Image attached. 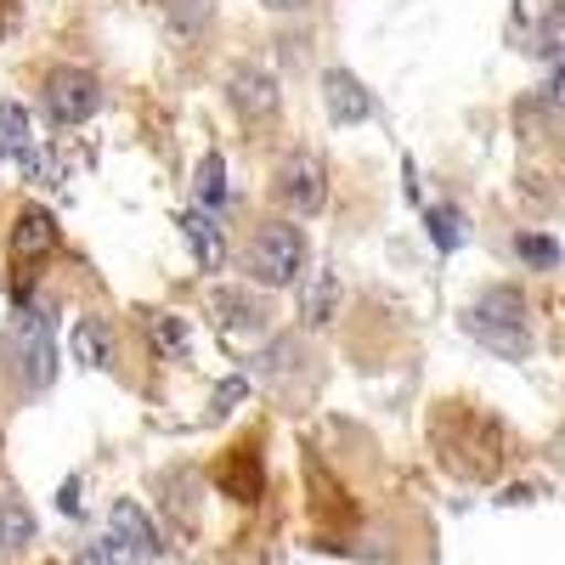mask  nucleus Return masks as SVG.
<instances>
[{"instance_id": "nucleus-1", "label": "nucleus", "mask_w": 565, "mask_h": 565, "mask_svg": "<svg viewBox=\"0 0 565 565\" xmlns=\"http://www.w3.org/2000/svg\"><path fill=\"white\" fill-rule=\"evenodd\" d=\"M463 328L476 334L487 351H498L503 362H526L532 356V317L521 289H487L476 306H469Z\"/></svg>"}, {"instance_id": "nucleus-2", "label": "nucleus", "mask_w": 565, "mask_h": 565, "mask_svg": "<svg viewBox=\"0 0 565 565\" xmlns=\"http://www.w3.org/2000/svg\"><path fill=\"white\" fill-rule=\"evenodd\" d=\"M255 282H266V289H282V282H295L306 271V232L289 226V221H266L255 226V238L244 249Z\"/></svg>"}, {"instance_id": "nucleus-3", "label": "nucleus", "mask_w": 565, "mask_h": 565, "mask_svg": "<svg viewBox=\"0 0 565 565\" xmlns=\"http://www.w3.org/2000/svg\"><path fill=\"white\" fill-rule=\"evenodd\" d=\"M0 351L18 356L23 391H45V385H52V317H45V306H23Z\"/></svg>"}, {"instance_id": "nucleus-4", "label": "nucleus", "mask_w": 565, "mask_h": 565, "mask_svg": "<svg viewBox=\"0 0 565 565\" xmlns=\"http://www.w3.org/2000/svg\"><path fill=\"white\" fill-rule=\"evenodd\" d=\"M40 108L52 125H85L90 114L103 108V85L97 74H85V68H52L40 85Z\"/></svg>"}, {"instance_id": "nucleus-5", "label": "nucleus", "mask_w": 565, "mask_h": 565, "mask_svg": "<svg viewBox=\"0 0 565 565\" xmlns=\"http://www.w3.org/2000/svg\"><path fill=\"white\" fill-rule=\"evenodd\" d=\"M277 199L289 204L295 215H317L328 199V170L317 153H289L277 164Z\"/></svg>"}, {"instance_id": "nucleus-6", "label": "nucleus", "mask_w": 565, "mask_h": 565, "mask_svg": "<svg viewBox=\"0 0 565 565\" xmlns=\"http://www.w3.org/2000/svg\"><path fill=\"white\" fill-rule=\"evenodd\" d=\"M322 108H328L334 125H362L373 114V97H367V85L351 68H328L322 74Z\"/></svg>"}, {"instance_id": "nucleus-7", "label": "nucleus", "mask_w": 565, "mask_h": 565, "mask_svg": "<svg viewBox=\"0 0 565 565\" xmlns=\"http://www.w3.org/2000/svg\"><path fill=\"white\" fill-rule=\"evenodd\" d=\"M226 103L238 108L244 119H271L282 97H277V79L266 68H238V74L226 79Z\"/></svg>"}, {"instance_id": "nucleus-8", "label": "nucleus", "mask_w": 565, "mask_h": 565, "mask_svg": "<svg viewBox=\"0 0 565 565\" xmlns=\"http://www.w3.org/2000/svg\"><path fill=\"white\" fill-rule=\"evenodd\" d=\"M175 226H181L186 249H193L199 271H221V266H226V238H221V226H215V215H210V210H181V215H175Z\"/></svg>"}, {"instance_id": "nucleus-9", "label": "nucleus", "mask_w": 565, "mask_h": 565, "mask_svg": "<svg viewBox=\"0 0 565 565\" xmlns=\"http://www.w3.org/2000/svg\"><path fill=\"white\" fill-rule=\"evenodd\" d=\"M108 537H119L136 559H148V554H159L164 543H159V532H153V521L141 514V503H130V498H119L114 503V514H108Z\"/></svg>"}, {"instance_id": "nucleus-10", "label": "nucleus", "mask_w": 565, "mask_h": 565, "mask_svg": "<svg viewBox=\"0 0 565 565\" xmlns=\"http://www.w3.org/2000/svg\"><path fill=\"white\" fill-rule=\"evenodd\" d=\"M210 311H215V322L226 328V334H260V328H266V306L249 289H215Z\"/></svg>"}, {"instance_id": "nucleus-11", "label": "nucleus", "mask_w": 565, "mask_h": 565, "mask_svg": "<svg viewBox=\"0 0 565 565\" xmlns=\"http://www.w3.org/2000/svg\"><path fill=\"white\" fill-rule=\"evenodd\" d=\"M57 249V221L52 210H23L12 221V255L18 260H34V255H52Z\"/></svg>"}, {"instance_id": "nucleus-12", "label": "nucleus", "mask_w": 565, "mask_h": 565, "mask_svg": "<svg viewBox=\"0 0 565 565\" xmlns=\"http://www.w3.org/2000/svg\"><path fill=\"white\" fill-rule=\"evenodd\" d=\"M68 351L79 367H114V328L103 317H79L68 334Z\"/></svg>"}, {"instance_id": "nucleus-13", "label": "nucleus", "mask_w": 565, "mask_h": 565, "mask_svg": "<svg viewBox=\"0 0 565 565\" xmlns=\"http://www.w3.org/2000/svg\"><path fill=\"white\" fill-rule=\"evenodd\" d=\"M300 317H306L311 328H322V322L340 317V277H334V271H311V277L300 282Z\"/></svg>"}, {"instance_id": "nucleus-14", "label": "nucleus", "mask_w": 565, "mask_h": 565, "mask_svg": "<svg viewBox=\"0 0 565 565\" xmlns=\"http://www.w3.org/2000/svg\"><path fill=\"white\" fill-rule=\"evenodd\" d=\"M141 328H148V340H153L159 356L186 362V351H193V334H186V322L175 311H141Z\"/></svg>"}, {"instance_id": "nucleus-15", "label": "nucleus", "mask_w": 565, "mask_h": 565, "mask_svg": "<svg viewBox=\"0 0 565 565\" xmlns=\"http://www.w3.org/2000/svg\"><path fill=\"white\" fill-rule=\"evenodd\" d=\"M532 52L543 57V63H565V0H554V7L537 18V34H532Z\"/></svg>"}, {"instance_id": "nucleus-16", "label": "nucleus", "mask_w": 565, "mask_h": 565, "mask_svg": "<svg viewBox=\"0 0 565 565\" xmlns=\"http://www.w3.org/2000/svg\"><path fill=\"white\" fill-rule=\"evenodd\" d=\"M34 543V514L18 498H0V554H18Z\"/></svg>"}, {"instance_id": "nucleus-17", "label": "nucleus", "mask_w": 565, "mask_h": 565, "mask_svg": "<svg viewBox=\"0 0 565 565\" xmlns=\"http://www.w3.org/2000/svg\"><path fill=\"white\" fill-rule=\"evenodd\" d=\"M463 238H469V215L458 204H436L430 210V244L441 255H452V249H463Z\"/></svg>"}, {"instance_id": "nucleus-18", "label": "nucleus", "mask_w": 565, "mask_h": 565, "mask_svg": "<svg viewBox=\"0 0 565 565\" xmlns=\"http://www.w3.org/2000/svg\"><path fill=\"white\" fill-rule=\"evenodd\" d=\"M193 193H199V210H210V215L226 204V164H221V153H204V159H199Z\"/></svg>"}, {"instance_id": "nucleus-19", "label": "nucleus", "mask_w": 565, "mask_h": 565, "mask_svg": "<svg viewBox=\"0 0 565 565\" xmlns=\"http://www.w3.org/2000/svg\"><path fill=\"white\" fill-rule=\"evenodd\" d=\"M34 148L29 141V114L18 103H0V159H23Z\"/></svg>"}, {"instance_id": "nucleus-20", "label": "nucleus", "mask_w": 565, "mask_h": 565, "mask_svg": "<svg viewBox=\"0 0 565 565\" xmlns=\"http://www.w3.org/2000/svg\"><path fill=\"white\" fill-rule=\"evenodd\" d=\"M18 164H23V175H29L34 186H52V193L68 181V164H63V153H52V148H29Z\"/></svg>"}, {"instance_id": "nucleus-21", "label": "nucleus", "mask_w": 565, "mask_h": 565, "mask_svg": "<svg viewBox=\"0 0 565 565\" xmlns=\"http://www.w3.org/2000/svg\"><path fill=\"white\" fill-rule=\"evenodd\" d=\"M260 481H266V476L255 469V447H238V469H221V487H226L232 498H244V503L260 498Z\"/></svg>"}, {"instance_id": "nucleus-22", "label": "nucleus", "mask_w": 565, "mask_h": 565, "mask_svg": "<svg viewBox=\"0 0 565 565\" xmlns=\"http://www.w3.org/2000/svg\"><path fill=\"white\" fill-rule=\"evenodd\" d=\"M514 255H521L526 266H537V271H554L559 266V244L543 238V232H521V238H514Z\"/></svg>"}, {"instance_id": "nucleus-23", "label": "nucleus", "mask_w": 565, "mask_h": 565, "mask_svg": "<svg viewBox=\"0 0 565 565\" xmlns=\"http://www.w3.org/2000/svg\"><path fill=\"white\" fill-rule=\"evenodd\" d=\"M79 565H141L119 537H90L85 548H79Z\"/></svg>"}, {"instance_id": "nucleus-24", "label": "nucleus", "mask_w": 565, "mask_h": 565, "mask_svg": "<svg viewBox=\"0 0 565 565\" xmlns=\"http://www.w3.org/2000/svg\"><path fill=\"white\" fill-rule=\"evenodd\" d=\"M210 18V0H170V29L175 34H199Z\"/></svg>"}, {"instance_id": "nucleus-25", "label": "nucleus", "mask_w": 565, "mask_h": 565, "mask_svg": "<svg viewBox=\"0 0 565 565\" xmlns=\"http://www.w3.org/2000/svg\"><path fill=\"white\" fill-rule=\"evenodd\" d=\"M244 396H249V380H244V373H232V380H221V385H215L210 407H215V413H232V407H238Z\"/></svg>"}, {"instance_id": "nucleus-26", "label": "nucleus", "mask_w": 565, "mask_h": 565, "mask_svg": "<svg viewBox=\"0 0 565 565\" xmlns=\"http://www.w3.org/2000/svg\"><path fill=\"white\" fill-rule=\"evenodd\" d=\"M537 97H543V103H548V108H559V114H565V63H559V68H554V74H548V85H543V90H537Z\"/></svg>"}, {"instance_id": "nucleus-27", "label": "nucleus", "mask_w": 565, "mask_h": 565, "mask_svg": "<svg viewBox=\"0 0 565 565\" xmlns=\"http://www.w3.org/2000/svg\"><path fill=\"white\" fill-rule=\"evenodd\" d=\"M532 498H537V487H509L498 503H532Z\"/></svg>"}, {"instance_id": "nucleus-28", "label": "nucleus", "mask_w": 565, "mask_h": 565, "mask_svg": "<svg viewBox=\"0 0 565 565\" xmlns=\"http://www.w3.org/2000/svg\"><path fill=\"white\" fill-rule=\"evenodd\" d=\"M63 514H79V481L63 487Z\"/></svg>"}, {"instance_id": "nucleus-29", "label": "nucleus", "mask_w": 565, "mask_h": 565, "mask_svg": "<svg viewBox=\"0 0 565 565\" xmlns=\"http://www.w3.org/2000/svg\"><path fill=\"white\" fill-rule=\"evenodd\" d=\"M260 7H271V12H300V7H311V0H260Z\"/></svg>"}]
</instances>
